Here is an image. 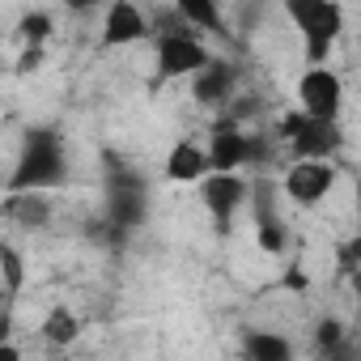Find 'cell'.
<instances>
[{
  "instance_id": "1",
  "label": "cell",
  "mask_w": 361,
  "mask_h": 361,
  "mask_svg": "<svg viewBox=\"0 0 361 361\" xmlns=\"http://www.w3.org/2000/svg\"><path fill=\"white\" fill-rule=\"evenodd\" d=\"M68 178V149L56 128H30L9 174V192H51Z\"/></svg>"
},
{
  "instance_id": "2",
  "label": "cell",
  "mask_w": 361,
  "mask_h": 361,
  "mask_svg": "<svg viewBox=\"0 0 361 361\" xmlns=\"http://www.w3.org/2000/svg\"><path fill=\"white\" fill-rule=\"evenodd\" d=\"M285 18L293 22V30L306 43V60L310 64H327L331 47L344 35V9L340 0H281Z\"/></svg>"
},
{
  "instance_id": "3",
  "label": "cell",
  "mask_w": 361,
  "mask_h": 361,
  "mask_svg": "<svg viewBox=\"0 0 361 361\" xmlns=\"http://www.w3.org/2000/svg\"><path fill=\"white\" fill-rule=\"evenodd\" d=\"M209 60H213V51L204 47V39L192 35V26L188 30H166L157 39V77L161 81H178V77L192 81Z\"/></svg>"
},
{
  "instance_id": "4",
  "label": "cell",
  "mask_w": 361,
  "mask_h": 361,
  "mask_svg": "<svg viewBox=\"0 0 361 361\" xmlns=\"http://www.w3.org/2000/svg\"><path fill=\"white\" fill-rule=\"evenodd\" d=\"M251 200V188H247V178L238 170H209L200 178V204L209 209L217 234L230 230V221L238 217V209Z\"/></svg>"
},
{
  "instance_id": "5",
  "label": "cell",
  "mask_w": 361,
  "mask_h": 361,
  "mask_svg": "<svg viewBox=\"0 0 361 361\" xmlns=\"http://www.w3.org/2000/svg\"><path fill=\"white\" fill-rule=\"evenodd\" d=\"M281 136L289 140L293 157H331L340 149V123L336 119H314L306 111H293L281 119Z\"/></svg>"
},
{
  "instance_id": "6",
  "label": "cell",
  "mask_w": 361,
  "mask_h": 361,
  "mask_svg": "<svg viewBox=\"0 0 361 361\" xmlns=\"http://www.w3.org/2000/svg\"><path fill=\"white\" fill-rule=\"evenodd\" d=\"M331 188H336V170H331V161H323V157H298V161L285 170V178H281V192H285L298 209H319V204L331 196Z\"/></svg>"
},
{
  "instance_id": "7",
  "label": "cell",
  "mask_w": 361,
  "mask_h": 361,
  "mask_svg": "<svg viewBox=\"0 0 361 361\" xmlns=\"http://www.w3.org/2000/svg\"><path fill=\"white\" fill-rule=\"evenodd\" d=\"M145 213H149V183H145V174L115 170L111 183H106V217H111V226L132 230V226L145 221Z\"/></svg>"
},
{
  "instance_id": "8",
  "label": "cell",
  "mask_w": 361,
  "mask_h": 361,
  "mask_svg": "<svg viewBox=\"0 0 361 361\" xmlns=\"http://www.w3.org/2000/svg\"><path fill=\"white\" fill-rule=\"evenodd\" d=\"M340 106H344V90L327 64H314L298 77V111L314 119H340Z\"/></svg>"
},
{
  "instance_id": "9",
  "label": "cell",
  "mask_w": 361,
  "mask_h": 361,
  "mask_svg": "<svg viewBox=\"0 0 361 361\" xmlns=\"http://www.w3.org/2000/svg\"><path fill=\"white\" fill-rule=\"evenodd\" d=\"M149 35V18L136 0H111L106 5V18H102V47L115 51V47H132Z\"/></svg>"
},
{
  "instance_id": "10",
  "label": "cell",
  "mask_w": 361,
  "mask_h": 361,
  "mask_svg": "<svg viewBox=\"0 0 361 361\" xmlns=\"http://www.w3.org/2000/svg\"><path fill=\"white\" fill-rule=\"evenodd\" d=\"M259 153V140L247 136L234 119L217 123L213 136H209V157H213V170H243L247 161H255Z\"/></svg>"
},
{
  "instance_id": "11",
  "label": "cell",
  "mask_w": 361,
  "mask_h": 361,
  "mask_svg": "<svg viewBox=\"0 0 361 361\" xmlns=\"http://www.w3.org/2000/svg\"><path fill=\"white\" fill-rule=\"evenodd\" d=\"M230 94H234V64H226V60H209L196 77H192V98L200 102V106H221V102H230Z\"/></svg>"
},
{
  "instance_id": "12",
  "label": "cell",
  "mask_w": 361,
  "mask_h": 361,
  "mask_svg": "<svg viewBox=\"0 0 361 361\" xmlns=\"http://www.w3.org/2000/svg\"><path fill=\"white\" fill-rule=\"evenodd\" d=\"M209 170H213V157L196 140H178L170 149V157H166V178L170 183H200Z\"/></svg>"
},
{
  "instance_id": "13",
  "label": "cell",
  "mask_w": 361,
  "mask_h": 361,
  "mask_svg": "<svg viewBox=\"0 0 361 361\" xmlns=\"http://www.w3.org/2000/svg\"><path fill=\"white\" fill-rule=\"evenodd\" d=\"M0 213H5L13 226H22V230H47L51 200H47V192H9L5 204H0Z\"/></svg>"
},
{
  "instance_id": "14",
  "label": "cell",
  "mask_w": 361,
  "mask_h": 361,
  "mask_svg": "<svg viewBox=\"0 0 361 361\" xmlns=\"http://www.w3.org/2000/svg\"><path fill=\"white\" fill-rule=\"evenodd\" d=\"M174 13H178L183 26H192L200 35H217V39L230 35L226 13H221V0H174Z\"/></svg>"
},
{
  "instance_id": "15",
  "label": "cell",
  "mask_w": 361,
  "mask_h": 361,
  "mask_svg": "<svg viewBox=\"0 0 361 361\" xmlns=\"http://www.w3.org/2000/svg\"><path fill=\"white\" fill-rule=\"evenodd\" d=\"M243 353L251 361H289L293 357V344L281 336V331H264V327H251L243 336Z\"/></svg>"
},
{
  "instance_id": "16",
  "label": "cell",
  "mask_w": 361,
  "mask_h": 361,
  "mask_svg": "<svg viewBox=\"0 0 361 361\" xmlns=\"http://www.w3.org/2000/svg\"><path fill=\"white\" fill-rule=\"evenodd\" d=\"M255 243H259V251H268V255H281V251H285V243H289L285 221H281V217H276V209H268L264 200L255 204Z\"/></svg>"
},
{
  "instance_id": "17",
  "label": "cell",
  "mask_w": 361,
  "mask_h": 361,
  "mask_svg": "<svg viewBox=\"0 0 361 361\" xmlns=\"http://www.w3.org/2000/svg\"><path fill=\"white\" fill-rule=\"evenodd\" d=\"M77 336H81V319H77L68 306H56V310L43 319V340H47V344H56V348H68Z\"/></svg>"
},
{
  "instance_id": "18",
  "label": "cell",
  "mask_w": 361,
  "mask_h": 361,
  "mask_svg": "<svg viewBox=\"0 0 361 361\" xmlns=\"http://www.w3.org/2000/svg\"><path fill=\"white\" fill-rule=\"evenodd\" d=\"M0 272H5V293H9V298L26 285V264H22V251H18L9 238L0 243Z\"/></svg>"
},
{
  "instance_id": "19",
  "label": "cell",
  "mask_w": 361,
  "mask_h": 361,
  "mask_svg": "<svg viewBox=\"0 0 361 361\" xmlns=\"http://www.w3.org/2000/svg\"><path fill=\"white\" fill-rule=\"evenodd\" d=\"M47 35H51V13H26V18H22V39H26V47H43Z\"/></svg>"
},
{
  "instance_id": "20",
  "label": "cell",
  "mask_w": 361,
  "mask_h": 361,
  "mask_svg": "<svg viewBox=\"0 0 361 361\" xmlns=\"http://www.w3.org/2000/svg\"><path fill=\"white\" fill-rule=\"evenodd\" d=\"M314 340H319V348H323L327 357H336V353L344 348V323L323 319V323H319V331H314Z\"/></svg>"
},
{
  "instance_id": "21",
  "label": "cell",
  "mask_w": 361,
  "mask_h": 361,
  "mask_svg": "<svg viewBox=\"0 0 361 361\" xmlns=\"http://www.w3.org/2000/svg\"><path fill=\"white\" fill-rule=\"evenodd\" d=\"M348 259L361 264V188H357V234H353V247H348Z\"/></svg>"
},
{
  "instance_id": "22",
  "label": "cell",
  "mask_w": 361,
  "mask_h": 361,
  "mask_svg": "<svg viewBox=\"0 0 361 361\" xmlns=\"http://www.w3.org/2000/svg\"><path fill=\"white\" fill-rule=\"evenodd\" d=\"M102 5V0H64V9H73V13H94Z\"/></svg>"
},
{
  "instance_id": "23",
  "label": "cell",
  "mask_w": 361,
  "mask_h": 361,
  "mask_svg": "<svg viewBox=\"0 0 361 361\" xmlns=\"http://www.w3.org/2000/svg\"><path fill=\"white\" fill-rule=\"evenodd\" d=\"M348 289L361 298V264H353V272H348Z\"/></svg>"
}]
</instances>
